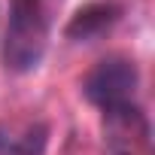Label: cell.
Instances as JSON below:
<instances>
[{
    "label": "cell",
    "instance_id": "6da1fadb",
    "mask_svg": "<svg viewBox=\"0 0 155 155\" xmlns=\"http://www.w3.org/2000/svg\"><path fill=\"white\" fill-rule=\"evenodd\" d=\"M49 31H52L49 0H12L6 34H3V43H0L3 67L12 73L34 70L46 55Z\"/></svg>",
    "mask_w": 155,
    "mask_h": 155
},
{
    "label": "cell",
    "instance_id": "7a4b0ae2",
    "mask_svg": "<svg viewBox=\"0 0 155 155\" xmlns=\"http://www.w3.org/2000/svg\"><path fill=\"white\" fill-rule=\"evenodd\" d=\"M137 85H140L137 64L125 55H110L88 70L85 82H82V94L88 104H94L101 110H116V107L134 104Z\"/></svg>",
    "mask_w": 155,
    "mask_h": 155
},
{
    "label": "cell",
    "instance_id": "3957f363",
    "mask_svg": "<svg viewBox=\"0 0 155 155\" xmlns=\"http://www.w3.org/2000/svg\"><path fill=\"white\" fill-rule=\"evenodd\" d=\"M149 140V122L137 104L104 110V146L107 155H140Z\"/></svg>",
    "mask_w": 155,
    "mask_h": 155
},
{
    "label": "cell",
    "instance_id": "277c9868",
    "mask_svg": "<svg viewBox=\"0 0 155 155\" xmlns=\"http://www.w3.org/2000/svg\"><path fill=\"white\" fill-rule=\"evenodd\" d=\"M116 21H119V6H113V3H91V6L79 9L67 21L64 34H67V40H76V43L79 40H97Z\"/></svg>",
    "mask_w": 155,
    "mask_h": 155
},
{
    "label": "cell",
    "instance_id": "5b68a950",
    "mask_svg": "<svg viewBox=\"0 0 155 155\" xmlns=\"http://www.w3.org/2000/svg\"><path fill=\"white\" fill-rule=\"evenodd\" d=\"M49 131L43 125H28L21 131L0 128V155H43Z\"/></svg>",
    "mask_w": 155,
    "mask_h": 155
}]
</instances>
